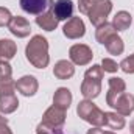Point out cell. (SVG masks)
I'll use <instances>...</instances> for the list:
<instances>
[{"instance_id": "6da1fadb", "label": "cell", "mask_w": 134, "mask_h": 134, "mask_svg": "<svg viewBox=\"0 0 134 134\" xmlns=\"http://www.w3.org/2000/svg\"><path fill=\"white\" fill-rule=\"evenodd\" d=\"M25 58L36 69H45L50 63L48 41L41 34L33 36L25 47Z\"/></svg>"}, {"instance_id": "7a4b0ae2", "label": "cell", "mask_w": 134, "mask_h": 134, "mask_svg": "<svg viewBox=\"0 0 134 134\" xmlns=\"http://www.w3.org/2000/svg\"><path fill=\"white\" fill-rule=\"evenodd\" d=\"M76 114L81 120L91 123L92 126H103L106 125V117H104V112L101 111L100 108L94 103L92 100H84L80 101L78 106H76Z\"/></svg>"}, {"instance_id": "3957f363", "label": "cell", "mask_w": 134, "mask_h": 134, "mask_svg": "<svg viewBox=\"0 0 134 134\" xmlns=\"http://www.w3.org/2000/svg\"><path fill=\"white\" fill-rule=\"evenodd\" d=\"M106 103H108V106H111L112 109H115V112H119L123 117L131 115L134 111V95L133 94L108 91V94H106Z\"/></svg>"}, {"instance_id": "277c9868", "label": "cell", "mask_w": 134, "mask_h": 134, "mask_svg": "<svg viewBox=\"0 0 134 134\" xmlns=\"http://www.w3.org/2000/svg\"><path fill=\"white\" fill-rule=\"evenodd\" d=\"M111 11H112V2H111V0H100V2L89 11V14H87L89 22H91L95 28L100 27L103 24H106L108 16L111 14Z\"/></svg>"}, {"instance_id": "5b68a950", "label": "cell", "mask_w": 134, "mask_h": 134, "mask_svg": "<svg viewBox=\"0 0 134 134\" xmlns=\"http://www.w3.org/2000/svg\"><path fill=\"white\" fill-rule=\"evenodd\" d=\"M69 58L75 66H87L92 61L94 53H92V48L89 45L75 44V45H72L69 48Z\"/></svg>"}, {"instance_id": "8992f818", "label": "cell", "mask_w": 134, "mask_h": 134, "mask_svg": "<svg viewBox=\"0 0 134 134\" xmlns=\"http://www.w3.org/2000/svg\"><path fill=\"white\" fill-rule=\"evenodd\" d=\"M48 8L53 11L55 17L61 20H69L73 17V2L72 0H48Z\"/></svg>"}, {"instance_id": "52a82bcc", "label": "cell", "mask_w": 134, "mask_h": 134, "mask_svg": "<svg viewBox=\"0 0 134 134\" xmlns=\"http://www.w3.org/2000/svg\"><path fill=\"white\" fill-rule=\"evenodd\" d=\"M63 33L67 39H80L86 34V25L81 17H70L66 20Z\"/></svg>"}, {"instance_id": "ba28073f", "label": "cell", "mask_w": 134, "mask_h": 134, "mask_svg": "<svg viewBox=\"0 0 134 134\" xmlns=\"http://www.w3.org/2000/svg\"><path fill=\"white\" fill-rule=\"evenodd\" d=\"M42 122L52 126H61L66 123V109H61L55 104H52L42 115Z\"/></svg>"}, {"instance_id": "9c48e42d", "label": "cell", "mask_w": 134, "mask_h": 134, "mask_svg": "<svg viewBox=\"0 0 134 134\" xmlns=\"http://www.w3.org/2000/svg\"><path fill=\"white\" fill-rule=\"evenodd\" d=\"M8 30L11 31V34H14L16 37H20L22 39V37L30 36V33H31V25H30V22L25 17H22V16H13L9 25H8Z\"/></svg>"}, {"instance_id": "30bf717a", "label": "cell", "mask_w": 134, "mask_h": 134, "mask_svg": "<svg viewBox=\"0 0 134 134\" xmlns=\"http://www.w3.org/2000/svg\"><path fill=\"white\" fill-rule=\"evenodd\" d=\"M16 89L24 97H33V95H36V92L39 89V83H37V80L34 78L33 75H25V76L17 80Z\"/></svg>"}, {"instance_id": "8fae6325", "label": "cell", "mask_w": 134, "mask_h": 134, "mask_svg": "<svg viewBox=\"0 0 134 134\" xmlns=\"http://www.w3.org/2000/svg\"><path fill=\"white\" fill-rule=\"evenodd\" d=\"M101 92V81L98 80H89L84 78L81 83V95L86 100H94L100 95Z\"/></svg>"}, {"instance_id": "7c38bea8", "label": "cell", "mask_w": 134, "mask_h": 134, "mask_svg": "<svg viewBox=\"0 0 134 134\" xmlns=\"http://www.w3.org/2000/svg\"><path fill=\"white\" fill-rule=\"evenodd\" d=\"M58 24H59V20L55 17L53 11H52L50 8L36 17V25H37L39 28L45 30V31H55L56 27H58Z\"/></svg>"}, {"instance_id": "4fadbf2b", "label": "cell", "mask_w": 134, "mask_h": 134, "mask_svg": "<svg viewBox=\"0 0 134 134\" xmlns=\"http://www.w3.org/2000/svg\"><path fill=\"white\" fill-rule=\"evenodd\" d=\"M19 3L25 13L34 14V16L42 14L48 8V0H19Z\"/></svg>"}, {"instance_id": "5bb4252c", "label": "cell", "mask_w": 134, "mask_h": 134, "mask_svg": "<svg viewBox=\"0 0 134 134\" xmlns=\"http://www.w3.org/2000/svg\"><path fill=\"white\" fill-rule=\"evenodd\" d=\"M53 75L58 78V80H69L75 75V66L72 61H67V59H61L58 61L55 67H53Z\"/></svg>"}, {"instance_id": "9a60e30c", "label": "cell", "mask_w": 134, "mask_h": 134, "mask_svg": "<svg viewBox=\"0 0 134 134\" xmlns=\"http://www.w3.org/2000/svg\"><path fill=\"white\" fill-rule=\"evenodd\" d=\"M103 45L106 47V50H108V53L109 55H122L123 53V50H125V44H123V39L115 33H112L104 42H103Z\"/></svg>"}, {"instance_id": "2e32d148", "label": "cell", "mask_w": 134, "mask_h": 134, "mask_svg": "<svg viewBox=\"0 0 134 134\" xmlns=\"http://www.w3.org/2000/svg\"><path fill=\"white\" fill-rule=\"evenodd\" d=\"M72 100H73L72 92L67 87H58L55 91V95H53V104L55 106L67 111L70 108V104H72Z\"/></svg>"}, {"instance_id": "e0dca14e", "label": "cell", "mask_w": 134, "mask_h": 134, "mask_svg": "<svg viewBox=\"0 0 134 134\" xmlns=\"http://www.w3.org/2000/svg\"><path fill=\"white\" fill-rule=\"evenodd\" d=\"M17 45L13 39H0V61H9L16 56Z\"/></svg>"}, {"instance_id": "ac0fdd59", "label": "cell", "mask_w": 134, "mask_h": 134, "mask_svg": "<svg viewBox=\"0 0 134 134\" xmlns=\"http://www.w3.org/2000/svg\"><path fill=\"white\" fill-rule=\"evenodd\" d=\"M19 108V100L16 97V94H6V95H0V112L2 114H13L16 109Z\"/></svg>"}, {"instance_id": "d6986e66", "label": "cell", "mask_w": 134, "mask_h": 134, "mask_svg": "<svg viewBox=\"0 0 134 134\" xmlns=\"http://www.w3.org/2000/svg\"><path fill=\"white\" fill-rule=\"evenodd\" d=\"M131 22H133V16L128 11H119L112 19V27L115 28V31H125L130 28Z\"/></svg>"}, {"instance_id": "ffe728a7", "label": "cell", "mask_w": 134, "mask_h": 134, "mask_svg": "<svg viewBox=\"0 0 134 134\" xmlns=\"http://www.w3.org/2000/svg\"><path fill=\"white\" fill-rule=\"evenodd\" d=\"M104 117H106V126H109L114 131L123 130L125 125H126L125 117L120 115L119 112H104Z\"/></svg>"}, {"instance_id": "44dd1931", "label": "cell", "mask_w": 134, "mask_h": 134, "mask_svg": "<svg viewBox=\"0 0 134 134\" xmlns=\"http://www.w3.org/2000/svg\"><path fill=\"white\" fill-rule=\"evenodd\" d=\"M112 33H115V28L112 27V24H108L106 22V24H103L100 27H97V30H95V39L100 44H103Z\"/></svg>"}, {"instance_id": "7402d4cb", "label": "cell", "mask_w": 134, "mask_h": 134, "mask_svg": "<svg viewBox=\"0 0 134 134\" xmlns=\"http://www.w3.org/2000/svg\"><path fill=\"white\" fill-rule=\"evenodd\" d=\"M108 86H109V91L112 92H125L126 91V83L119 78V76H112L108 80Z\"/></svg>"}, {"instance_id": "603a6c76", "label": "cell", "mask_w": 134, "mask_h": 134, "mask_svg": "<svg viewBox=\"0 0 134 134\" xmlns=\"http://www.w3.org/2000/svg\"><path fill=\"white\" fill-rule=\"evenodd\" d=\"M36 134H63V128L61 126H52V125L41 122L36 126Z\"/></svg>"}, {"instance_id": "cb8c5ba5", "label": "cell", "mask_w": 134, "mask_h": 134, "mask_svg": "<svg viewBox=\"0 0 134 134\" xmlns=\"http://www.w3.org/2000/svg\"><path fill=\"white\" fill-rule=\"evenodd\" d=\"M103 69H101V66H98V64H94L92 67H89L87 70H86V73H84V78H89V80H98V81H101L103 80Z\"/></svg>"}, {"instance_id": "d4e9b609", "label": "cell", "mask_w": 134, "mask_h": 134, "mask_svg": "<svg viewBox=\"0 0 134 134\" xmlns=\"http://www.w3.org/2000/svg\"><path fill=\"white\" fill-rule=\"evenodd\" d=\"M16 91V81L11 80H3L0 81V95H6V94H14Z\"/></svg>"}, {"instance_id": "484cf974", "label": "cell", "mask_w": 134, "mask_h": 134, "mask_svg": "<svg viewBox=\"0 0 134 134\" xmlns=\"http://www.w3.org/2000/svg\"><path fill=\"white\" fill-rule=\"evenodd\" d=\"M100 0H78V9H80V13L81 14H89V11L98 3Z\"/></svg>"}, {"instance_id": "4316f807", "label": "cell", "mask_w": 134, "mask_h": 134, "mask_svg": "<svg viewBox=\"0 0 134 134\" xmlns=\"http://www.w3.org/2000/svg\"><path fill=\"white\" fill-rule=\"evenodd\" d=\"M13 76V67L8 61H0V81L11 80Z\"/></svg>"}, {"instance_id": "83f0119b", "label": "cell", "mask_w": 134, "mask_h": 134, "mask_svg": "<svg viewBox=\"0 0 134 134\" xmlns=\"http://www.w3.org/2000/svg\"><path fill=\"white\" fill-rule=\"evenodd\" d=\"M101 69H103V72L115 73L120 67H119V64H117L114 59H111V58H103V61H101Z\"/></svg>"}, {"instance_id": "f1b7e54d", "label": "cell", "mask_w": 134, "mask_h": 134, "mask_svg": "<svg viewBox=\"0 0 134 134\" xmlns=\"http://www.w3.org/2000/svg\"><path fill=\"white\" fill-rule=\"evenodd\" d=\"M119 67H120L125 73H134V53L130 55L128 58H125V59L119 64Z\"/></svg>"}, {"instance_id": "f546056e", "label": "cell", "mask_w": 134, "mask_h": 134, "mask_svg": "<svg viewBox=\"0 0 134 134\" xmlns=\"http://www.w3.org/2000/svg\"><path fill=\"white\" fill-rule=\"evenodd\" d=\"M11 19H13L11 11L5 6H0V27H8Z\"/></svg>"}, {"instance_id": "4dcf8cb0", "label": "cell", "mask_w": 134, "mask_h": 134, "mask_svg": "<svg viewBox=\"0 0 134 134\" xmlns=\"http://www.w3.org/2000/svg\"><path fill=\"white\" fill-rule=\"evenodd\" d=\"M86 134H117V133H114V131H103V130H100L98 126H94V128L87 130Z\"/></svg>"}, {"instance_id": "1f68e13d", "label": "cell", "mask_w": 134, "mask_h": 134, "mask_svg": "<svg viewBox=\"0 0 134 134\" xmlns=\"http://www.w3.org/2000/svg\"><path fill=\"white\" fill-rule=\"evenodd\" d=\"M0 134H13L8 126V122H0Z\"/></svg>"}, {"instance_id": "d6a6232c", "label": "cell", "mask_w": 134, "mask_h": 134, "mask_svg": "<svg viewBox=\"0 0 134 134\" xmlns=\"http://www.w3.org/2000/svg\"><path fill=\"white\" fill-rule=\"evenodd\" d=\"M130 131H131V134H134V122L130 123Z\"/></svg>"}, {"instance_id": "836d02e7", "label": "cell", "mask_w": 134, "mask_h": 134, "mask_svg": "<svg viewBox=\"0 0 134 134\" xmlns=\"http://www.w3.org/2000/svg\"><path fill=\"white\" fill-rule=\"evenodd\" d=\"M0 122H8V119H6V117H3V115H0Z\"/></svg>"}]
</instances>
